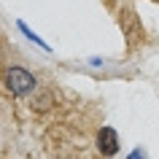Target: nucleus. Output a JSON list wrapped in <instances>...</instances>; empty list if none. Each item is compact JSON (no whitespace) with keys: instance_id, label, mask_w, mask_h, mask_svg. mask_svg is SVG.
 <instances>
[{"instance_id":"obj_1","label":"nucleus","mask_w":159,"mask_h":159,"mask_svg":"<svg viewBox=\"0 0 159 159\" xmlns=\"http://www.w3.org/2000/svg\"><path fill=\"white\" fill-rule=\"evenodd\" d=\"M6 86L14 94H27L35 89V75L27 73L25 67H8L6 70Z\"/></svg>"},{"instance_id":"obj_2","label":"nucleus","mask_w":159,"mask_h":159,"mask_svg":"<svg viewBox=\"0 0 159 159\" xmlns=\"http://www.w3.org/2000/svg\"><path fill=\"white\" fill-rule=\"evenodd\" d=\"M97 146H100V154L105 157H113L119 151V135L113 127H102L100 132H97Z\"/></svg>"},{"instance_id":"obj_3","label":"nucleus","mask_w":159,"mask_h":159,"mask_svg":"<svg viewBox=\"0 0 159 159\" xmlns=\"http://www.w3.org/2000/svg\"><path fill=\"white\" fill-rule=\"evenodd\" d=\"M121 25H124V33L129 35V43H132V46L143 41V30L135 27V14H124V16H121Z\"/></svg>"},{"instance_id":"obj_4","label":"nucleus","mask_w":159,"mask_h":159,"mask_svg":"<svg viewBox=\"0 0 159 159\" xmlns=\"http://www.w3.org/2000/svg\"><path fill=\"white\" fill-rule=\"evenodd\" d=\"M127 159H146V157H143V151H132V154H129Z\"/></svg>"}]
</instances>
